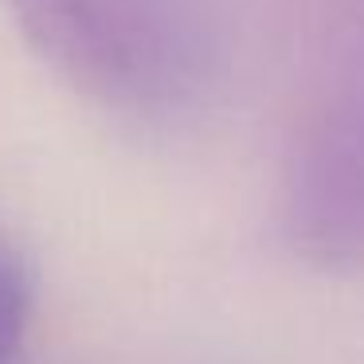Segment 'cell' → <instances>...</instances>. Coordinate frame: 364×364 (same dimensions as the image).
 <instances>
[{
  "label": "cell",
  "mask_w": 364,
  "mask_h": 364,
  "mask_svg": "<svg viewBox=\"0 0 364 364\" xmlns=\"http://www.w3.org/2000/svg\"><path fill=\"white\" fill-rule=\"evenodd\" d=\"M32 274L24 259L9 247H0V364H9L20 353L32 325Z\"/></svg>",
  "instance_id": "7a4b0ae2"
},
{
  "label": "cell",
  "mask_w": 364,
  "mask_h": 364,
  "mask_svg": "<svg viewBox=\"0 0 364 364\" xmlns=\"http://www.w3.org/2000/svg\"><path fill=\"white\" fill-rule=\"evenodd\" d=\"M28 48L75 90L122 98L137 79V51L110 0H12Z\"/></svg>",
  "instance_id": "6da1fadb"
}]
</instances>
